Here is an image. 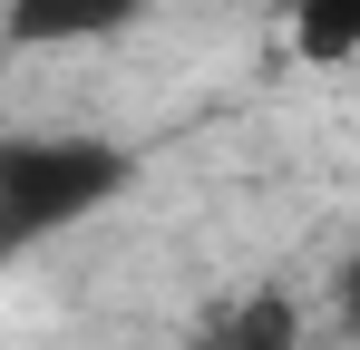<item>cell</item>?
<instances>
[{"label": "cell", "mask_w": 360, "mask_h": 350, "mask_svg": "<svg viewBox=\"0 0 360 350\" xmlns=\"http://www.w3.org/2000/svg\"><path fill=\"white\" fill-rule=\"evenodd\" d=\"M127 195V146L108 136H0V253L88 224Z\"/></svg>", "instance_id": "obj_1"}, {"label": "cell", "mask_w": 360, "mask_h": 350, "mask_svg": "<svg viewBox=\"0 0 360 350\" xmlns=\"http://www.w3.org/2000/svg\"><path fill=\"white\" fill-rule=\"evenodd\" d=\"M146 20V0H0V39L10 49H88Z\"/></svg>", "instance_id": "obj_2"}, {"label": "cell", "mask_w": 360, "mask_h": 350, "mask_svg": "<svg viewBox=\"0 0 360 350\" xmlns=\"http://www.w3.org/2000/svg\"><path fill=\"white\" fill-rule=\"evenodd\" d=\"M195 350H302V302L283 283H253V292L205 311V341Z\"/></svg>", "instance_id": "obj_3"}, {"label": "cell", "mask_w": 360, "mask_h": 350, "mask_svg": "<svg viewBox=\"0 0 360 350\" xmlns=\"http://www.w3.org/2000/svg\"><path fill=\"white\" fill-rule=\"evenodd\" d=\"M283 49L302 68H351L360 58V0H283Z\"/></svg>", "instance_id": "obj_4"}, {"label": "cell", "mask_w": 360, "mask_h": 350, "mask_svg": "<svg viewBox=\"0 0 360 350\" xmlns=\"http://www.w3.org/2000/svg\"><path fill=\"white\" fill-rule=\"evenodd\" d=\"M331 321L360 331V243H351V263H341V283H331Z\"/></svg>", "instance_id": "obj_5"}]
</instances>
